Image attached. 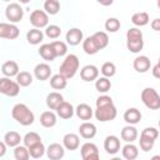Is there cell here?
<instances>
[{"mask_svg":"<svg viewBox=\"0 0 160 160\" xmlns=\"http://www.w3.org/2000/svg\"><path fill=\"white\" fill-rule=\"evenodd\" d=\"M126 40H142V31L139 28H130L126 31Z\"/></svg>","mask_w":160,"mask_h":160,"instance_id":"cell-45","label":"cell"},{"mask_svg":"<svg viewBox=\"0 0 160 160\" xmlns=\"http://www.w3.org/2000/svg\"><path fill=\"white\" fill-rule=\"evenodd\" d=\"M141 112L139 109L136 108H129L125 112H124V120L128 125H136L138 122H140L141 120Z\"/></svg>","mask_w":160,"mask_h":160,"instance_id":"cell-19","label":"cell"},{"mask_svg":"<svg viewBox=\"0 0 160 160\" xmlns=\"http://www.w3.org/2000/svg\"><path fill=\"white\" fill-rule=\"evenodd\" d=\"M94 115H95L96 120H99L101 122H106V121H111L116 118L118 110H116V106L114 104H109V105H105V106L96 108Z\"/></svg>","mask_w":160,"mask_h":160,"instance_id":"cell-4","label":"cell"},{"mask_svg":"<svg viewBox=\"0 0 160 160\" xmlns=\"http://www.w3.org/2000/svg\"><path fill=\"white\" fill-rule=\"evenodd\" d=\"M132 66L135 69V71L138 72H146L150 66H151V62H150V59L146 56V55H140V56H136L134 59V62H132Z\"/></svg>","mask_w":160,"mask_h":160,"instance_id":"cell-16","label":"cell"},{"mask_svg":"<svg viewBox=\"0 0 160 160\" xmlns=\"http://www.w3.org/2000/svg\"><path fill=\"white\" fill-rule=\"evenodd\" d=\"M22 141H24V145L29 149V148L41 142V136L38 132H35V131H30V132L25 134V136L22 138Z\"/></svg>","mask_w":160,"mask_h":160,"instance_id":"cell-32","label":"cell"},{"mask_svg":"<svg viewBox=\"0 0 160 160\" xmlns=\"http://www.w3.org/2000/svg\"><path fill=\"white\" fill-rule=\"evenodd\" d=\"M141 101L150 110L160 109V95L154 88H145L141 91Z\"/></svg>","mask_w":160,"mask_h":160,"instance_id":"cell-3","label":"cell"},{"mask_svg":"<svg viewBox=\"0 0 160 160\" xmlns=\"http://www.w3.org/2000/svg\"><path fill=\"white\" fill-rule=\"evenodd\" d=\"M159 128H160V119H159Z\"/></svg>","mask_w":160,"mask_h":160,"instance_id":"cell-56","label":"cell"},{"mask_svg":"<svg viewBox=\"0 0 160 160\" xmlns=\"http://www.w3.org/2000/svg\"><path fill=\"white\" fill-rule=\"evenodd\" d=\"M11 116L16 122H19L22 126H29L35 120L34 112L28 108V105H25L22 102L14 105V108L11 110Z\"/></svg>","mask_w":160,"mask_h":160,"instance_id":"cell-1","label":"cell"},{"mask_svg":"<svg viewBox=\"0 0 160 160\" xmlns=\"http://www.w3.org/2000/svg\"><path fill=\"white\" fill-rule=\"evenodd\" d=\"M121 154H122V158L126 160H135L139 156V149L132 142H129L125 146H122Z\"/></svg>","mask_w":160,"mask_h":160,"instance_id":"cell-27","label":"cell"},{"mask_svg":"<svg viewBox=\"0 0 160 160\" xmlns=\"http://www.w3.org/2000/svg\"><path fill=\"white\" fill-rule=\"evenodd\" d=\"M100 71H101L102 76H105V78H112L115 75V72H116V66H115L114 62L106 61V62L102 64Z\"/></svg>","mask_w":160,"mask_h":160,"instance_id":"cell-38","label":"cell"},{"mask_svg":"<svg viewBox=\"0 0 160 160\" xmlns=\"http://www.w3.org/2000/svg\"><path fill=\"white\" fill-rule=\"evenodd\" d=\"M0 92L10 98L18 96L20 92V85L16 81L10 80V78L4 76L0 79Z\"/></svg>","mask_w":160,"mask_h":160,"instance_id":"cell-5","label":"cell"},{"mask_svg":"<svg viewBox=\"0 0 160 160\" xmlns=\"http://www.w3.org/2000/svg\"><path fill=\"white\" fill-rule=\"evenodd\" d=\"M150 26L154 31H160V18H156L154 19L151 22H150Z\"/></svg>","mask_w":160,"mask_h":160,"instance_id":"cell-48","label":"cell"},{"mask_svg":"<svg viewBox=\"0 0 160 160\" xmlns=\"http://www.w3.org/2000/svg\"><path fill=\"white\" fill-rule=\"evenodd\" d=\"M109 104H114L112 99L109 96V95H100L98 99H96V108H100V106H105V105H109Z\"/></svg>","mask_w":160,"mask_h":160,"instance_id":"cell-47","label":"cell"},{"mask_svg":"<svg viewBox=\"0 0 160 160\" xmlns=\"http://www.w3.org/2000/svg\"><path fill=\"white\" fill-rule=\"evenodd\" d=\"M20 35V30L15 24L0 22V38L8 40H15Z\"/></svg>","mask_w":160,"mask_h":160,"instance_id":"cell-8","label":"cell"},{"mask_svg":"<svg viewBox=\"0 0 160 160\" xmlns=\"http://www.w3.org/2000/svg\"><path fill=\"white\" fill-rule=\"evenodd\" d=\"M120 26H121L120 20L116 18H109L105 21V30L108 32H116L120 29Z\"/></svg>","mask_w":160,"mask_h":160,"instance_id":"cell-40","label":"cell"},{"mask_svg":"<svg viewBox=\"0 0 160 160\" xmlns=\"http://www.w3.org/2000/svg\"><path fill=\"white\" fill-rule=\"evenodd\" d=\"M82 50L88 55H95L99 51V48H98L95 40L92 39V36H88L86 39H84V41H82Z\"/></svg>","mask_w":160,"mask_h":160,"instance_id":"cell-31","label":"cell"},{"mask_svg":"<svg viewBox=\"0 0 160 160\" xmlns=\"http://www.w3.org/2000/svg\"><path fill=\"white\" fill-rule=\"evenodd\" d=\"M14 158H15V160H29L30 159L29 149L25 145L16 146L14 149Z\"/></svg>","mask_w":160,"mask_h":160,"instance_id":"cell-36","label":"cell"},{"mask_svg":"<svg viewBox=\"0 0 160 160\" xmlns=\"http://www.w3.org/2000/svg\"><path fill=\"white\" fill-rule=\"evenodd\" d=\"M158 64H160V58H159V61H158Z\"/></svg>","mask_w":160,"mask_h":160,"instance_id":"cell-55","label":"cell"},{"mask_svg":"<svg viewBox=\"0 0 160 160\" xmlns=\"http://www.w3.org/2000/svg\"><path fill=\"white\" fill-rule=\"evenodd\" d=\"M34 76L40 80V81H45L51 76V68L49 64L46 62H40L34 68Z\"/></svg>","mask_w":160,"mask_h":160,"instance_id":"cell-13","label":"cell"},{"mask_svg":"<svg viewBox=\"0 0 160 160\" xmlns=\"http://www.w3.org/2000/svg\"><path fill=\"white\" fill-rule=\"evenodd\" d=\"M29 152H30V158H32V159H40L46 152V149H45V146H44L42 142H39V144L29 148Z\"/></svg>","mask_w":160,"mask_h":160,"instance_id":"cell-37","label":"cell"},{"mask_svg":"<svg viewBox=\"0 0 160 160\" xmlns=\"http://www.w3.org/2000/svg\"><path fill=\"white\" fill-rule=\"evenodd\" d=\"M80 78L84 81H96L99 79V69L92 64L85 65L80 70Z\"/></svg>","mask_w":160,"mask_h":160,"instance_id":"cell-11","label":"cell"},{"mask_svg":"<svg viewBox=\"0 0 160 160\" xmlns=\"http://www.w3.org/2000/svg\"><path fill=\"white\" fill-rule=\"evenodd\" d=\"M150 160H160V155H154Z\"/></svg>","mask_w":160,"mask_h":160,"instance_id":"cell-52","label":"cell"},{"mask_svg":"<svg viewBox=\"0 0 160 160\" xmlns=\"http://www.w3.org/2000/svg\"><path fill=\"white\" fill-rule=\"evenodd\" d=\"M1 72H2V75H4L5 78L18 76V74L20 72L18 62H16V61H14V60L5 61V62L1 65Z\"/></svg>","mask_w":160,"mask_h":160,"instance_id":"cell-17","label":"cell"},{"mask_svg":"<svg viewBox=\"0 0 160 160\" xmlns=\"http://www.w3.org/2000/svg\"><path fill=\"white\" fill-rule=\"evenodd\" d=\"M91 36L95 40L99 50H102V49H105L109 45V36H108V34L105 31H96Z\"/></svg>","mask_w":160,"mask_h":160,"instance_id":"cell-30","label":"cell"},{"mask_svg":"<svg viewBox=\"0 0 160 160\" xmlns=\"http://www.w3.org/2000/svg\"><path fill=\"white\" fill-rule=\"evenodd\" d=\"M68 85V79L61 74H55L50 78V86L55 90H62Z\"/></svg>","mask_w":160,"mask_h":160,"instance_id":"cell-29","label":"cell"},{"mask_svg":"<svg viewBox=\"0 0 160 160\" xmlns=\"http://www.w3.org/2000/svg\"><path fill=\"white\" fill-rule=\"evenodd\" d=\"M50 44L54 48L56 56H64V55H66V52H68V45H66V42L60 41V40H56V41H52Z\"/></svg>","mask_w":160,"mask_h":160,"instance_id":"cell-42","label":"cell"},{"mask_svg":"<svg viewBox=\"0 0 160 160\" xmlns=\"http://www.w3.org/2000/svg\"><path fill=\"white\" fill-rule=\"evenodd\" d=\"M75 114H76V116H78L80 120L88 121V120H90V119L92 118L94 111H92V109H91L90 105L82 102V104H79V105L76 106V109H75Z\"/></svg>","mask_w":160,"mask_h":160,"instance_id":"cell-20","label":"cell"},{"mask_svg":"<svg viewBox=\"0 0 160 160\" xmlns=\"http://www.w3.org/2000/svg\"><path fill=\"white\" fill-rule=\"evenodd\" d=\"M79 66H80L79 58L75 54H68L59 68V74H61L66 79H71L78 72Z\"/></svg>","mask_w":160,"mask_h":160,"instance_id":"cell-2","label":"cell"},{"mask_svg":"<svg viewBox=\"0 0 160 160\" xmlns=\"http://www.w3.org/2000/svg\"><path fill=\"white\" fill-rule=\"evenodd\" d=\"M26 40L31 45H38L44 40V32L40 29L32 28L26 32Z\"/></svg>","mask_w":160,"mask_h":160,"instance_id":"cell-25","label":"cell"},{"mask_svg":"<svg viewBox=\"0 0 160 160\" xmlns=\"http://www.w3.org/2000/svg\"><path fill=\"white\" fill-rule=\"evenodd\" d=\"M120 136L124 141H126L128 144L129 142H134L136 139H138V130L134 125H126L121 129V132H120Z\"/></svg>","mask_w":160,"mask_h":160,"instance_id":"cell-22","label":"cell"},{"mask_svg":"<svg viewBox=\"0 0 160 160\" xmlns=\"http://www.w3.org/2000/svg\"><path fill=\"white\" fill-rule=\"evenodd\" d=\"M96 126L95 124L90 122V121H84L80 126H79V134L81 138L86 139V140H90L92 139L95 135H96Z\"/></svg>","mask_w":160,"mask_h":160,"instance_id":"cell-15","label":"cell"},{"mask_svg":"<svg viewBox=\"0 0 160 160\" xmlns=\"http://www.w3.org/2000/svg\"><path fill=\"white\" fill-rule=\"evenodd\" d=\"M58 122V118H56V114L54 111H44L41 115H40V124L44 126V128H52L55 126Z\"/></svg>","mask_w":160,"mask_h":160,"instance_id":"cell-24","label":"cell"},{"mask_svg":"<svg viewBox=\"0 0 160 160\" xmlns=\"http://www.w3.org/2000/svg\"><path fill=\"white\" fill-rule=\"evenodd\" d=\"M21 140H22L21 135H20L18 131L11 130V131H8V132L4 135V140H2V141H4L8 146H10V148H16V146L20 145Z\"/></svg>","mask_w":160,"mask_h":160,"instance_id":"cell-23","label":"cell"},{"mask_svg":"<svg viewBox=\"0 0 160 160\" xmlns=\"http://www.w3.org/2000/svg\"><path fill=\"white\" fill-rule=\"evenodd\" d=\"M62 145L66 150H70V151H74L76 150L79 146H80V138L78 134H74V132H68L64 135L62 138Z\"/></svg>","mask_w":160,"mask_h":160,"instance_id":"cell-14","label":"cell"},{"mask_svg":"<svg viewBox=\"0 0 160 160\" xmlns=\"http://www.w3.org/2000/svg\"><path fill=\"white\" fill-rule=\"evenodd\" d=\"M65 40H66V44H69L71 46L79 45L80 42L84 41L82 30H80L79 28H71V29H69L68 32H66V35H65Z\"/></svg>","mask_w":160,"mask_h":160,"instance_id":"cell-9","label":"cell"},{"mask_svg":"<svg viewBox=\"0 0 160 160\" xmlns=\"http://www.w3.org/2000/svg\"><path fill=\"white\" fill-rule=\"evenodd\" d=\"M45 35L50 39H58L61 35V29H60V26L51 24L45 29Z\"/></svg>","mask_w":160,"mask_h":160,"instance_id":"cell-44","label":"cell"},{"mask_svg":"<svg viewBox=\"0 0 160 160\" xmlns=\"http://www.w3.org/2000/svg\"><path fill=\"white\" fill-rule=\"evenodd\" d=\"M44 11L48 15H56L60 11V2L58 0H46L44 2Z\"/></svg>","mask_w":160,"mask_h":160,"instance_id":"cell-34","label":"cell"},{"mask_svg":"<svg viewBox=\"0 0 160 160\" xmlns=\"http://www.w3.org/2000/svg\"><path fill=\"white\" fill-rule=\"evenodd\" d=\"M140 135H144V136H146V138H149V139H151V140H156V138L159 136V130L155 129V128H152V126L145 128V129L141 131Z\"/></svg>","mask_w":160,"mask_h":160,"instance_id":"cell-46","label":"cell"},{"mask_svg":"<svg viewBox=\"0 0 160 160\" xmlns=\"http://www.w3.org/2000/svg\"><path fill=\"white\" fill-rule=\"evenodd\" d=\"M149 21H150V18H149V14L146 11H139V12L132 14V16H131V22L139 28L148 25Z\"/></svg>","mask_w":160,"mask_h":160,"instance_id":"cell-28","label":"cell"},{"mask_svg":"<svg viewBox=\"0 0 160 160\" xmlns=\"http://www.w3.org/2000/svg\"><path fill=\"white\" fill-rule=\"evenodd\" d=\"M111 160H122V159H120V158H116V156H115V158H112Z\"/></svg>","mask_w":160,"mask_h":160,"instance_id":"cell-53","label":"cell"},{"mask_svg":"<svg viewBox=\"0 0 160 160\" xmlns=\"http://www.w3.org/2000/svg\"><path fill=\"white\" fill-rule=\"evenodd\" d=\"M158 6H159V9H160V0L158 1Z\"/></svg>","mask_w":160,"mask_h":160,"instance_id":"cell-54","label":"cell"},{"mask_svg":"<svg viewBox=\"0 0 160 160\" xmlns=\"http://www.w3.org/2000/svg\"><path fill=\"white\" fill-rule=\"evenodd\" d=\"M82 160H100V155L99 152H95V154H90L85 158H82Z\"/></svg>","mask_w":160,"mask_h":160,"instance_id":"cell-50","label":"cell"},{"mask_svg":"<svg viewBox=\"0 0 160 160\" xmlns=\"http://www.w3.org/2000/svg\"><path fill=\"white\" fill-rule=\"evenodd\" d=\"M104 149L108 154L115 155L120 150V139L115 135H109L104 140Z\"/></svg>","mask_w":160,"mask_h":160,"instance_id":"cell-12","label":"cell"},{"mask_svg":"<svg viewBox=\"0 0 160 160\" xmlns=\"http://www.w3.org/2000/svg\"><path fill=\"white\" fill-rule=\"evenodd\" d=\"M6 144L4 142V141H1L0 142V158H2L4 155H5V152H6Z\"/></svg>","mask_w":160,"mask_h":160,"instance_id":"cell-51","label":"cell"},{"mask_svg":"<svg viewBox=\"0 0 160 160\" xmlns=\"http://www.w3.org/2000/svg\"><path fill=\"white\" fill-rule=\"evenodd\" d=\"M46 155L50 160H61L65 155V148L59 142H52L48 146Z\"/></svg>","mask_w":160,"mask_h":160,"instance_id":"cell-10","label":"cell"},{"mask_svg":"<svg viewBox=\"0 0 160 160\" xmlns=\"http://www.w3.org/2000/svg\"><path fill=\"white\" fill-rule=\"evenodd\" d=\"M95 89H96L99 92L105 94V92H108V91L111 89V81L109 80V78L101 76V78H99V79L95 81Z\"/></svg>","mask_w":160,"mask_h":160,"instance_id":"cell-33","label":"cell"},{"mask_svg":"<svg viewBox=\"0 0 160 160\" xmlns=\"http://www.w3.org/2000/svg\"><path fill=\"white\" fill-rule=\"evenodd\" d=\"M126 48L134 54L140 52L144 48V40H126Z\"/></svg>","mask_w":160,"mask_h":160,"instance_id":"cell-41","label":"cell"},{"mask_svg":"<svg viewBox=\"0 0 160 160\" xmlns=\"http://www.w3.org/2000/svg\"><path fill=\"white\" fill-rule=\"evenodd\" d=\"M30 24L35 29H46L49 26V15L44 10L36 9L30 14Z\"/></svg>","mask_w":160,"mask_h":160,"instance_id":"cell-6","label":"cell"},{"mask_svg":"<svg viewBox=\"0 0 160 160\" xmlns=\"http://www.w3.org/2000/svg\"><path fill=\"white\" fill-rule=\"evenodd\" d=\"M152 76L156 79H160V64H156L152 66Z\"/></svg>","mask_w":160,"mask_h":160,"instance_id":"cell-49","label":"cell"},{"mask_svg":"<svg viewBox=\"0 0 160 160\" xmlns=\"http://www.w3.org/2000/svg\"><path fill=\"white\" fill-rule=\"evenodd\" d=\"M5 16L11 24H15L24 18V10L18 2H11L5 8Z\"/></svg>","mask_w":160,"mask_h":160,"instance_id":"cell-7","label":"cell"},{"mask_svg":"<svg viewBox=\"0 0 160 160\" xmlns=\"http://www.w3.org/2000/svg\"><path fill=\"white\" fill-rule=\"evenodd\" d=\"M64 96L58 92V91H52V92H49L48 96H46V105L50 110H56L59 108V105L61 102H64Z\"/></svg>","mask_w":160,"mask_h":160,"instance_id":"cell-21","label":"cell"},{"mask_svg":"<svg viewBox=\"0 0 160 160\" xmlns=\"http://www.w3.org/2000/svg\"><path fill=\"white\" fill-rule=\"evenodd\" d=\"M39 55L44 59V60H46V61H52V60H55V58H58L56 56V54H55V50H54V48L51 46V44H42L40 48H39Z\"/></svg>","mask_w":160,"mask_h":160,"instance_id":"cell-26","label":"cell"},{"mask_svg":"<svg viewBox=\"0 0 160 160\" xmlns=\"http://www.w3.org/2000/svg\"><path fill=\"white\" fill-rule=\"evenodd\" d=\"M16 82L20 86L26 88V86L32 84V75L29 71H20L18 74V76H16Z\"/></svg>","mask_w":160,"mask_h":160,"instance_id":"cell-35","label":"cell"},{"mask_svg":"<svg viewBox=\"0 0 160 160\" xmlns=\"http://www.w3.org/2000/svg\"><path fill=\"white\" fill-rule=\"evenodd\" d=\"M75 114V109L74 106L68 102V101H64L59 105V108L56 109V115L64 120H68V119H71L72 115Z\"/></svg>","mask_w":160,"mask_h":160,"instance_id":"cell-18","label":"cell"},{"mask_svg":"<svg viewBox=\"0 0 160 160\" xmlns=\"http://www.w3.org/2000/svg\"><path fill=\"white\" fill-rule=\"evenodd\" d=\"M95 152H99V149H98V146H96L94 142L88 141V142L82 144L81 148H80L81 158H85V156H88V155H90V154H95Z\"/></svg>","mask_w":160,"mask_h":160,"instance_id":"cell-39","label":"cell"},{"mask_svg":"<svg viewBox=\"0 0 160 160\" xmlns=\"http://www.w3.org/2000/svg\"><path fill=\"white\" fill-rule=\"evenodd\" d=\"M139 144H140V149L145 152L150 151L152 148H154V144H155V140H151L144 135H140V140H139Z\"/></svg>","mask_w":160,"mask_h":160,"instance_id":"cell-43","label":"cell"}]
</instances>
